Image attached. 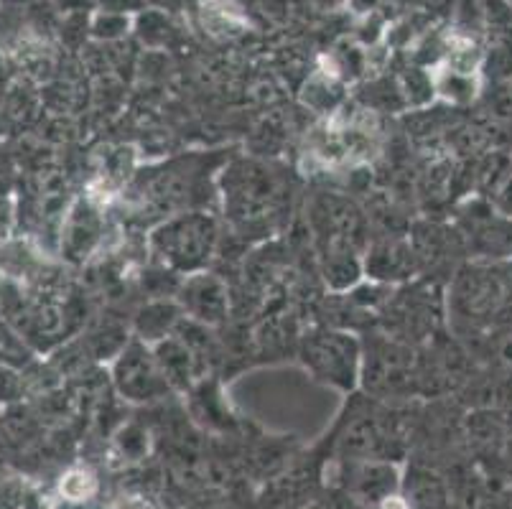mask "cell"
<instances>
[{"mask_svg": "<svg viewBox=\"0 0 512 509\" xmlns=\"http://www.w3.org/2000/svg\"><path fill=\"white\" fill-rule=\"evenodd\" d=\"M214 242V224L202 217L174 219L164 224L153 237V245L161 252V258L169 260L174 268H197L204 255L209 258Z\"/></svg>", "mask_w": 512, "mask_h": 509, "instance_id": "cell-1", "label": "cell"}, {"mask_svg": "<svg viewBox=\"0 0 512 509\" xmlns=\"http://www.w3.org/2000/svg\"><path fill=\"white\" fill-rule=\"evenodd\" d=\"M136 16L125 11H95L90 18V36L97 41H120L133 31Z\"/></svg>", "mask_w": 512, "mask_h": 509, "instance_id": "cell-5", "label": "cell"}, {"mask_svg": "<svg viewBox=\"0 0 512 509\" xmlns=\"http://www.w3.org/2000/svg\"><path fill=\"white\" fill-rule=\"evenodd\" d=\"M431 82H434V95L451 105H469L477 100L479 87H482V74H467L449 64H436L431 69Z\"/></svg>", "mask_w": 512, "mask_h": 509, "instance_id": "cell-2", "label": "cell"}, {"mask_svg": "<svg viewBox=\"0 0 512 509\" xmlns=\"http://www.w3.org/2000/svg\"><path fill=\"white\" fill-rule=\"evenodd\" d=\"M202 23L212 36H237L248 28V16L235 0H202Z\"/></svg>", "mask_w": 512, "mask_h": 509, "instance_id": "cell-3", "label": "cell"}, {"mask_svg": "<svg viewBox=\"0 0 512 509\" xmlns=\"http://www.w3.org/2000/svg\"><path fill=\"white\" fill-rule=\"evenodd\" d=\"M59 494L67 502H87L97 494V479L90 469H72L62 476L59 482Z\"/></svg>", "mask_w": 512, "mask_h": 509, "instance_id": "cell-6", "label": "cell"}, {"mask_svg": "<svg viewBox=\"0 0 512 509\" xmlns=\"http://www.w3.org/2000/svg\"><path fill=\"white\" fill-rule=\"evenodd\" d=\"M311 3H314L316 11L321 13H342L347 11L355 0H311Z\"/></svg>", "mask_w": 512, "mask_h": 509, "instance_id": "cell-7", "label": "cell"}, {"mask_svg": "<svg viewBox=\"0 0 512 509\" xmlns=\"http://www.w3.org/2000/svg\"><path fill=\"white\" fill-rule=\"evenodd\" d=\"M482 69H490L495 79H512V26L492 28V41L484 51Z\"/></svg>", "mask_w": 512, "mask_h": 509, "instance_id": "cell-4", "label": "cell"}, {"mask_svg": "<svg viewBox=\"0 0 512 509\" xmlns=\"http://www.w3.org/2000/svg\"><path fill=\"white\" fill-rule=\"evenodd\" d=\"M383 509H408L406 499H400V497H388L383 502Z\"/></svg>", "mask_w": 512, "mask_h": 509, "instance_id": "cell-8", "label": "cell"}]
</instances>
